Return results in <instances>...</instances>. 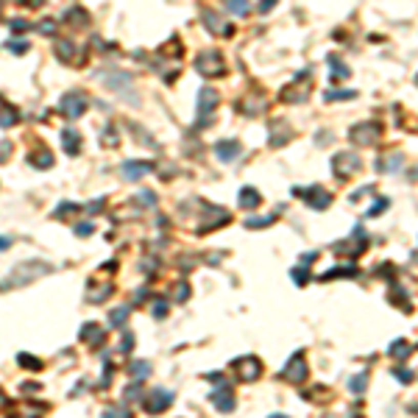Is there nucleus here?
<instances>
[{"label":"nucleus","instance_id":"obj_1","mask_svg":"<svg viewBox=\"0 0 418 418\" xmlns=\"http://www.w3.org/2000/svg\"><path fill=\"white\" fill-rule=\"evenodd\" d=\"M50 270H53V268H50L48 262H39V259L23 262V265H17V268L11 270L3 282H0V293H3V290H11V287H23V284H28V282H34V279L45 276V274H50Z\"/></svg>","mask_w":418,"mask_h":418},{"label":"nucleus","instance_id":"obj_2","mask_svg":"<svg viewBox=\"0 0 418 418\" xmlns=\"http://www.w3.org/2000/svg\"><path fill=\"white\" fill-rule=\"evenodd\" d=\"M84 109H87V95H81V92H67V95H61V100H59V112L65 117H81L84 115Z\"/></svg>","mask_w":418,"mask_h":418},{"label":"nucleus","instance_id":"obj_3","mask_svg":"<svg viewBox=\"0 0 418 418\" xmlns=\"http://www.w3.org/2000/svg\"><path fill=\"white\" fill-rule=\"evenodd\" d=\"M170 402H173V393H168V390H162V388H154V390H151V396H148L145 410H148V413H162Z\"/></svg>","mask_w":418,"mask_h":418},{"label":"nucleus","instance_id":"obj_4","mask_svg":"<svg viewBox=\"0 0 418 418\" xmlns=\"http://www.w3.org/2000/svg\"><path fill=\"white\" fill-rule=\"evenodd\" d=\"M220 59H218V53L215 50H206V53H201L198 56V70L204 75H215V73H220Z\"/></svg>","mask_w":418,"mask_h":418},{"label":"nucleus","instance_id":"obj_5","mask_svg":"<svg viewBox=\"0 0 418 418\" xmlns=\"http://www.w3.org/2000/svg\"><path fill=\"white\" fill-rule=\"evenodd\" d=\"M237 373H240L243 379H248V382H251V379H257V373H259V363H257L254 357L240 360V363H237Z\"/></svg>","mask_w":418,"mask_h":418},{"label":"nucleus","instance_id":"obj_6","mask_svg":"<svg viewBox=\"0 0 418 418\" xmlns=\"http://www.w3.org/2000/svg\"><path fill=\"white\" fill-rule=\"evenodd\" d=\"M284 377H287L290 382H304V377H307V368H304L301 357H296L293 365H290V368H284Z\"/></svg>","mask_w":418,"mask_h":418},{"label":"nucleus","instance_id":"obj_7","mask_svg":"<svg viewBox=\"0 0 418 418\" xmlns=\"http://www.w3.org/2000/svg\"><path fill=\"white\" fill-rule=\"evenodd\" d=\"M151 170V162H126L123 164V176H129V179H137V176L148 173Z\"/></svg>","mask_w":418,"mask_h":418},{"label":"nucleus","instance_id":"obj_8","mask_svg":"<svg viewBox=\"0 0 418 418\" xmlns=\"http://www.w3.org/2000/svg\"><path fill=\"white\" fill-rule=\"evenodd\" d=\"M237 151H240L237 142H218V145H215V154H218V159H223V162L234 159V154H237Z\"/></svg>","mask_w":418,"mask_h":418},{"label":"nucleus","instance_id":"obj_9","mask_svg":"<svg viewBox=\"0 0 418 418\" xmlns=\"http://www.w3.org/2000/svg\"><path fill=\"white\" fill-rule=\"evenodd\" d=\"M218 103V92H212V90H204L201 92V98H198V109H201V115H209V109Z\"/></svg>","mask_w":418,"mask_h":418},{"label":"nucleus","instance_id":"obj_10","mask_svg":"<svg viewBox=\"0 0 418 418\" xmlns=\"http://www.w3.org/2000/svg\"><path fill=\"white\" fill-rule=\"evenodd\" d=\"M61 145H65V151H67L70 156H73V154H78V134H75L73 129L61 131Z\"/></svg>","mask_w":418,"mask_h":418},{"label":"nucleus","instance_id":"obj_11","mask_svg":"<svg viewBox=\"0 0 418 418\" xmlns=\"http://www.w3.org/2000/svg\"><path fill=\"white\" fill-rule=\"evenodd\" d=\"M17 120H20V112H17L14 106H3V109H0V126H3V129L14 126Z\"/></svg>","mask_w":418,"mask_h":418},{"label":"nucleus","instance_id":"obj_12","mask_svg":"<svg viewBox=\"0 0 418 418\" xmlns=\"http://www.w3.org/2000/svg\"><path fill=\"white\" fill-rule=\"evenodd\" d=\"M73 50H75L73 42H59V48H56V56H59L61 61H73Z\"/></svg>","mask_w":418,"mask_h":418},{"label":"nucleus","instance_id":"obj_13","mask_svg":"<svg viewBox=\"0 0 418 418\" xmlns=\"http://www.w3.org/2000/svg\"><path fill=\"white\" fill-rule=\"evenodd\" d=\"M81 338H87L90 343H98L100 340V326H95V324H87L84 329H81Z\"/></svg>","mask_w":418,"mask_h":418},{"label":"nucleus","instance_id":"obj_14","mask_svg":"<svg viewBox=\"0 0 418 418\" xmlns=\"http://www.w3.org/2000/svg\"><path fill=\"white\" fill-rule=\"evenodd\" d=\"M17 363H20L23 368H31V371H39L42 368V363L36 357H31V354H20V357H17Z\"/></svg>","mask_w":418,"mask_h":418},{"label":"nucleus","instance_id":"obj_15","mask_svg":"<svg viewBox=\"0 0 418 418\" xmlns=\"http://www.w3.org/2000/svg\"><path fill=\"white\" fill-rule=\"evenodd\" d=\"M31 164H34V168H50V164H53V159H50L48 151H42V154H34V156H31Z\"/></svg>","mask_w":418,"mask_h":418},{"label":"nucleus","instance_id":"obj_16","mask_svg":"<svg viewBox=\"0 0 418 418\" xmlns=\"http://www.w3.org/2000/svg\"><path fill=\"white\" fill-rule=\"evenodd\" d=\"M129 373H131V377H145V373H151V365L148 363H134L129 368Z\"/></svg>","mask_w":418,"mask_h":418},{"label":"nucleus","instance_id":"obj_17","mask_svg":"<svg viewBox=\"0 0 418 418\" xmlns=\"http://www.w3.org/2000/svg\"><path fill=\"white\" fill-rule=\"evenodd\" d=\"M215 402L220 404V410H232V396L226 393V390H220V396L215 393Z\"/></svg>","mask_w":418,"mask_h":418},{"label":"nucleus","instance_id":"obj_18","mask_svg":"<svg viewBox=\"0 0 418 418\" xmlns=\"http://www.w3.org/2000/svg\"><path fill=\"white\" fill-rule=\"evenodd\" d=\"M9 50H11V53H25V50H28V42H25V39H11Z\"/></svg>","mask_w":418,"mask_h":418},{"label":"nucleus","instance_id":"obj_19","mask_svg":"<svg viewBox=\"0 0 418 418\" xmlns=\"http://www.w3.org/2000/svg\"><path fill=\"white\" fill-rule=\"evenodd\" d=\"M240 198L245 201V206H257V193H254V190H243Z\"/></svg>","mask_w":418,"mask_h":418},{"label":"nucleus","instance_id":"obj_20","mask_svg":"<svg viewBox=\"0 0 418 418\" xmlns=\"http://www.w3.org/2000/svg\"><path fill=\"white\" fill-rule=\"evenodd\" d=\"M126 312H129L126 307L115 309V312H112V326H120V324H123V321H126Z\"/></svg>","mask_w":418,"mask_h":418},{"label":"nucleus","instance_id":"obj_21","mask_svg":"<svg viewBox=\"0 0 418 418\" xmlns=\"http://www.w3.org/2000/svg\"><path fill=\"white\" fill-rule=\"evenodd\" d=\"M36 28H39L42 34H48V36L56 31V28H53V20H42V23H36Z\"/></svg>","mask_w":418,"mask_h":418},{"label":"nucleus","instance_id":"obj_22","mask_svg":"<svg viewBox=\"0 0 418 418\" xmlns=\"http://www.w3.org/2000/svg\"><path fill=\"white\" fill-rule=\"evenodd\" d=\"M73 209H78V206H75V204H65V206H59V209L53 212V218H65V215L73 212Z\"/></svg>","mask_w":418,"mask_h":418},{"label":"nucleus","instance_id":"obj_23","mask_svg":"<svg viewBox=\"0 0 418 418\" xmlns=\"http://www.w3.org/2000/svg\"><path fill=\"white\" fill-rule=\"evenodd\" d=\"M75 234H78V237H84V234H92V223H78V226H75Z\"/></svg>","mask_w":418,"mask_h":418},{"label":"nucleus","instance_id":"obj_24","mask_svg":"<svg viewBox=\"0 0 418 418\" xmlns=\"http://www.w3.org/2000/svg\"><path fill=\"white\" fill-rule=\"evenodd\" d=\"M9 245H11V240H9V237H0V251H6Z\"/></svg>","mask_w":418,"mask_h":418},{"label":"nucleus","instance_id":"obj_25","mask_svg":"<svg viewBox=\"0 0 418 418\" xmlns=\"http://www.w3.org/2000/svg\"><path fill=\"white\" fill-rule=\"evenodd\" d=\"M11 28H14V31H23V28H25V20H14V23H11Z\"/></svg>","mask_w":418,"mask_h":418},{"label":"nucleus","instance_id":"obj_26","mask_svg":"<svg viewBox=\"0 0 418 418\" xmlns=\"http://www.w3.org/2000/svg\"><path fill=\"white\" fill-rule=\"evenodd\" d=\"M100 204H103V201H92V204H90V212H98Z\"/></svg>","mask_w":418,"mask_h":418},{"label":"nucleus","instance_id":"obj_27","mask_svg":"<svg viewBox=\"0 0 418 418\" xmlns=\"http://www.w3.org/2000/svg\"><path fill=\"white\" fill-rule=\"evenodd\" d=\"M270 418H284V415H270Z\"/></svg>","mask_w":418,"mask_h":418}]
</instances>
